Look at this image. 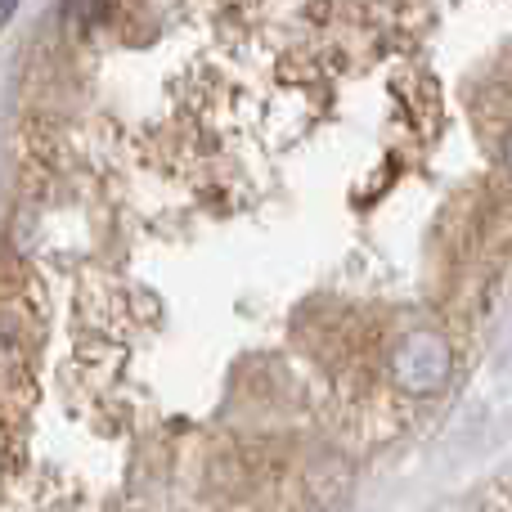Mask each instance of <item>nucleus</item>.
<instances>
[{"mask_svg": "<svg viewBox=\"0 0 512 512\" xmlns=\"http://www.w3.org/2000/svg\"><path fill=\"white\" fill-rule=\"evenodd\" d=\"M450 373H454V351L432 328H414V333H405L391 346V382L400 391H409V396H436V391H445Z\"/></svg>", "mask_w": 512, "mask_h": 512, "instance_id": "obj_1", "label": "nucleus"}, {"mask_svg": "<svg viewBox=\"0 0 512 512\" xmlns=\"http://www.w3.org/2000/svg\"><path fill=\"white\" fill-rule=\"evenodd\" d=\"M104 9H108V0H68V5H63V14L72 18V23H99V18H104Z\"/></svg>", "mask_w": 512, "mask_h": 512, "instance_id": "obj_2", "label": "nucleus"}, {"mask_svg": "<svg viewBox=\"0 0 512 512\" xmlns=\"http://www.w3.org/2000/svg\"><path fill=\"white\" fill-rule=\"evenodd\" d=\"M14 9H18V0H0V27L14 18Z\"/></svg>", "mask_w": 512, "mask_h": 512, "instance_id": "obj_3", "label": "nucleus"}, {"mask_svg": "<svg viewBox=\"0 0 512 512\" xmlns=\"http://www.w3.org/2000/svg\"><path fill=\"white\" fill-rule=\"evenodd\" d=\"M504 162H508V171H512V135L504 140Z\"/></svg>", "mask_w": 512, "mask_h": 512, "instance_id": "obj_4", "label": "nucleus"}]
</instances>
